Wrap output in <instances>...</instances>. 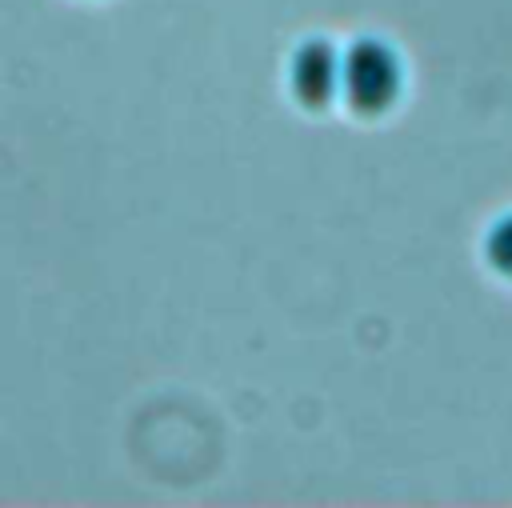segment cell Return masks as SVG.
<instances>
[{
  "label": "cell",
  "mask_w": 512,
  "mask_h": 508,
  "mask_svg": "<svg viewBox=\"0 0 512 508\" xmlns=\"http://www.w3.org/2000/svg\"><path fill=\"white\" fill-rule=\"evenodd\" d=\"M340 84H344V96L356 112L364 116H376L384 112L396 92H400V60L396 52L384 44V40H356L348 52H344V64H340Z\"/></svg>",
  "instance_id": "6da1fadb"
},
{
  "label": "cell",
  "mask_w": 512,
  "mask_h": 508,
  "mask_svg": "<svg viewBox=\"0 0 512 508\" xmlns=\"http://www.w3.org/2000/svg\"><path fill=\"white\" fill-rule=\"evenodd\" d=\"M336 80H340V64H336V52L328 48V40H304L292 56V92H296V100L308 104V108H320V104H328Z\"/></svg>",
  "instance_id": "7a4b0ae2"
},
{
  "label": "cell",
  "mask_w": 512,
  "mask_h": 508,
  "mask_svg": "<svg viewBox=\"0 0 512 508\" xmlns=\"http://www.w3.org/2000/svg\"><path fill=\"white\" fill-rule=\"evenodd\" d=\"M488 264H492L500 276L512 280V212L500 216V220L492 224V232H488Z\"/></svg>",
  "instance_id": "3957f363"
}]
</instances>
